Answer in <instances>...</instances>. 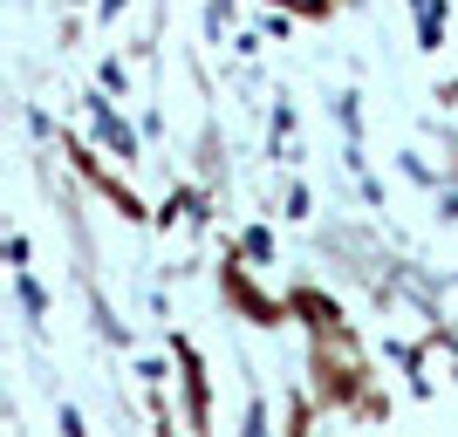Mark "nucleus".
<instances>
[{
    "instance_id": "obj_3",
    "label": "nucleus",
    "mask_w": 458,
    "mask_h": 437,
    "mask_svg": "<svg viewBox=\"0 0 458 437\" xmlns=\"http://www.w3.org/2000/svg\"><path fill=\"white\" fill-rule=\"evenodd\" d=\"M294 7H315V0H294Z\"/></svg>"
},
{
    "instance_id": "obj_1",
    "label": "nucleus",
    "mask_w": 458,
    "mask_h": 437,
    "mask_svg": "<svg viewBox=\"0 0 458 437\" xmlns=\"http://www.w3.org/2000/svg\"><path fill=\"white\" fill-rule=\"evenodd\" d=\"M96 130L110 137V151H116V157H131V151H137V144H131V130H123V123L110 116V103H96Z\"/></svg>"
},
{
    "instance_id": "obj_2",
    "label": "nucleus",
    "mask_w": 458,
    "mask_h": 437,
    "mask_svg": "<svg viewBox=\"0 0 458 437\" xmlns=\"http://www.w3.org/2000/svg\"><path fill=\"white\" fill-rule=\"evenodd\" d=\"M418 35H424V48H438V35H445V7L438 0H418Z\"/></svg>"
}]
</instances>
